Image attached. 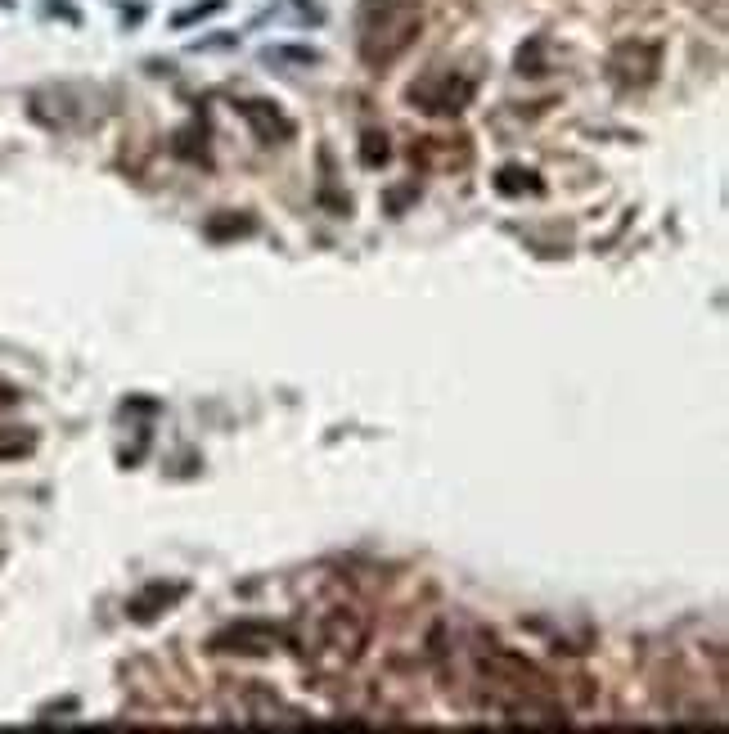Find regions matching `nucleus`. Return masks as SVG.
Listing matches in <instances>:
<instances>
[{"mask_svg": "<svg viewBox=\"0 0 729 734\" xmlns=\"http://www.w3.org/2000/svg\"><path fill=\"white\" fill-rule=\"evenodd\" d=\"M419 5L410 0H365L360 5V55L369 64H392L419 37Z\"/></svg>", "mask_w": 729, "mask_h": 734, "instance_id": "nucleus-1", "label": "nucleus"}, {"mask_svg": "<svg viewBox=\"0 0 729 734\" xmlns=\"http://www.w3.org/2000/svg\"><path fill=\"white\" fill-rule=\"evenodd\" d=\"M365 635H369V626L356 608H333L320 626V649L333 653L338 662H356L360 649H365Z\"/></svg>", "mask_w": 729, "mask_h": 734, "instance_id": "nucleus-2", "label": "nucleus"}, {"mask_svg": "<svg viewBox=\"0 0 729 734\" xmlns=\"http://www.w3.org/2000/svg\"><path fill=\"white\" fill-rule=\"evenodd\" d=\"M284 640V631L270 622H239L225 626L221 635H212V653H243V658H257V653H270Z\"/></svg>", "mask_w": 729, "mask_h": 734, "instance_id": "nucleus-3", "label": "nucleus"}, {"mask_svg": "<svg viewBox=\"0 0 729 734\" xmlns=\"http://www.w3.org/2000/svg\"><path fill=\"white\" fill-rule=\"evenodd\" d=\"M414 100H423V109H432V113H459L473 100V82L446 73V77H437V86H423V91L414 86Z\"/></svg>", "mask_w": 729, "mask_h": 734, "instance_id": "nucleus-4", "label": "nucleus"}, {"mask_svg": "<svg viewBox=\"0 0 729 734\" xmlns=\"http://www.w3.org/2000/svg\"><path fill=\"white\" fill-rule=\"evenodd\" d=\"M180 599H185V586H180V581H171V586L167 581H153V586H144L140 595L126 604V613H131V622H153V617H162L171 604H180Z\"/></svg>", "mask_w": 729, "mask_h": 734, "instance_id": "nucleus-5", "label": "nucleus"}, {"mask_svg": "<svg viewBox=\"0 0 729 734\" xmlns=\"http://www.w3.org/2000/svg\"><path fill=\"white\" fill-rule=\"evenodd\" d=\"M495 190L518 194V190H536V181H531V172H522V167H504V172L495 176Z\"/></svg>", "mask_w": 729, "mask_h": 734, "instance_id": "nucleus-6", "label": "nucleus"}, {"mask_svg": "<svg viewBox=\"0 0 729 734\" xmlns=\"http://www.w3.org/2000/svg\"><path fill=\"white\" fill-rule=\"evenodd\" d=\"M243 113H248V118L257 122V127H261V136H266V140H275V131H279V136H288V131H293V127H288V122H279L275 113H261L257 104H243Z\"/></svg>", "mask_w": 729, "mask_h": 734, "instance_id": "nucleus-7", "label": "nucleus"}, {"mask_svg": "<svg viewBox=\"0 0 729 734\" xmlns=\"http://www.w3.org/2000/svg\"><path fill=\"white\" fill-rule=\"evenodd\" d=\"M32 451V437H0V460H18V455Z\"/></svg>", "mask_w": 729, "mask_h": 734, "instance_id": "nucleus-8", "label": "nucleus"}, {"mask_svg": "<svg viewBox=\"0 0 729 734\" xmlns=\"http://www.w3.org/2000/svg\"><path fill=\"white\" fill-rule=\"evenodd\" d=\"M216 10H221V0H207V5H194V10H185V14H180V19H176V23H180V28H185V23L203 19V14H216Z\"/></svg>", "mask_w": 729, "mask_h": 734, "instance_id": "nucleus-9", "label": "nucleus"}]
</instances>
